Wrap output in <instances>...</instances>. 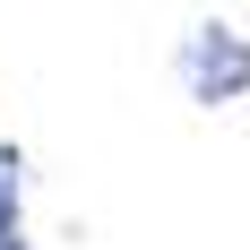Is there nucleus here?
Wrapping results in <instances>:
<instances>
[{
  "label": "nucleus",
  "instance_id": "f03ea898",
  "mask_svg": "<svg viewBox=\"0 0 250 250\" xmlns=\"http://www.w3.org/2000/svg\"><path fill=\"white\" fill-rule=\"evenodd\" d=\"M0 250H35V242H26V173H18V147H0Z\"/></svg>",
  "mask_w": 250,
  "mask_h": 250
},
{
  "label": "nucleus",
  "instance_id": "f257e3e1",
  "mask_svg": "<svg viewBox=\"0 0 250 250\" xmlns=\"http://www.w3.org/2000/svg\"><path fill=\"white\" fill-rule=\"evenodd\" d=\"M181 86H190V104H242L250 95V35L225 18H207L181 35Z\"/></svg>",
  "mask_w": 250,
  "mask_h": 250
}]
</instances>
